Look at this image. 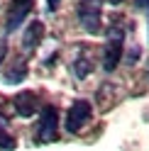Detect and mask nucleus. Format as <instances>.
I'll use <instances>...</instances> for the list:
<instances>
[{"instance_id":"1","label":"nucleus","mask_w":149,"mask_h":151,"mask_svg":"<svg viewBox=\"0 0 149 151\" xmlns=\"http://www.w3.org/2000/svg\"><path fill=\"white\" fill-rule=\"evenodd\" d=\"M122 42H125V32L113 27L108 32V42H105V49H103V68L105 73H113L120 63V56H122Z\"/></svg>"},{"instance_id":"2","label":"nucleus","mask_w":149,"mask_h":151,"mask_svg":"<svg viewBox=\"0 0 149 151\" xmlns=\"http://www.w3.org/2000/svg\"><path fill=\"white\" fill-rule=\"evenodd\" d=\"M56 122H59V112L51 105L42 110L39 124H37V141L39 144H49V141L56 139Z\"/></svg>"},{"instance_id":"3","label":"nucleus","mask_w":149,"mask_h":151,"mask_svg":"<svg viewBox=\"0 0 149 151\" xmlns=\"http://www.w3.org/2000/svg\"><path fill=\"white\" fill-rule=\"evenodd\" d=\"M78 20L83 24V29L90 32V34H98L100 32V3L98 0H83L78 5Z\"/></svg>"},{"instance_id":"4","label":"nucleus","mask_w":149,"mask_h":151,"mask_svg":"<svg viewBox=\"0 0 149 151\" xmlns=\"http://www.w3.org/2000/svg\"><path fill=\"white\" fill-rule=\"evenodd\" d=\"M32 7H34V0H12L5 17V34H12L25 22V17L32 12Z\"/></svg>"},{"instance_id":"5","label":"nucleus","mask_w":149,"mask_h":151,"mask_svg":"<svg viewBox=\"0 0 149 151\" xmlns=\"http://www.w3.org/2000/svg\"><path fill=\"white\" fill-rule=\"evenodd\" d=\"M93 115V107H90V102L88 100H73V105L69 107V117H66V129L71 132H81L83 124L90 119Z\"/></svg>"},{"instance_id":"6","label":"nucleus","mask_w":149,"mask_h":151,"mask_svg":"<svg viewBox=\"0 0 149 151\" xmlns=\"http://www.w3.org/2000/svg\"><path fill=\"white\" fill-rule=\"evenodd\" d=\"M34 105H37V95H34L32 90H20L15 95V110L20 112L22 117L34 115Z\"/></svg>"},{"instance_id":"7","label":"nucleus","mask_w":149,"mask_h":151,"mask_svg":"<svg viewBox=\"0 0 149 151\" xmlns=\"http://www.w3.org/2000/svg\"><path fill=\"white\" fill-rule=\"evenodd\" d=\"M42 37H44V24H42L39 20H34V22L27 24V29H25L22 46H25V49H34V46L42 42Z\"/></svg>"},{"instance_id":"8","label":"nucleus","mask_w":149,"mask_h":151,"mask_svg":"<svg viewBox=\"0 0 149 151\" xmlns=\"http://www.w3.org/2000/svg\"><path fill=\"white\" fill-rule=\"evenodd\" d=\"M25 76H27V66H25V61L20 59V61H15L12 66H10V73H5V83H22L25 81Z\"/></svg>"},{"instance_id":"9","label":"nucleus","mask_w":149,"mask_h":151,"mask_svg":"<svg viewBox=\"0 0 149 151\" xmlns=\"http://www.w3.org/2000/svg\"><path fill=\"white\" fill-rule=\"evenodd\" d=\"M71 71H73V73H76V78H81V81H83V78H86V76H88V73L93 71V63H90V61L86 59V56H83V54H81V56H78V59H76V61H73V66H71Z\"/></svg>"},{"instance_id":"10","label":"nucleus","mask_w":149,"mask_h":151,"mask_svg":"<svg viewBox=\"0 0 149 151\" xmlns=\"http://www.w3.org/2000/svg\"><path fill=\"white\" fill-rule=\"evenodd\" d=\"M17 146V141H15V137H10L7 132L0 127V151H12Z\"/></svg>"},{"instance_id":"11","label":"nucleus","mask_w":149,"mask_h":151,"mask_svg":"<svg viewBox=\"0 0 149 151\" xmlns=\"http://www.w3.org/2000/svg\"><path fill=\"white\" fill-rule=\"evenodd\" d=\"M59 3H61V0H46V7H49V10H56Z\"/></svg>"},{"instance_id":"12","label":"nucleus","mask_w":149,"mask_h":151,"mask_svg":"<svg viewBox=\"0 0 149 151\" xmlns=\"http://www.w3.org/2000/svg\"><path fill=\"white\" fill-rule=\"evenodd\" d=\"M137 59H139V49H132V54H129V59H127V61H129V63H135Z\"/></svg>"},{"instance_id":"13","label":"nucleus","mask_w":149,"mask_h":151,"mask_svg":"<svg viewBox=\"0 0 149 151\" xmlns=\"http://www.w3.org/2000/svg\"><path fill=\"white\" fill-rule=\"evenodd\" d=\"M5 54H7V46H5V42H0V63H3Z\"/></svg>"},{"instance_id":"14","label":"nucleus","mask_w":149,"mask_h":151,"mask_svg":"<svg viewBox=\"0 0 149 151\" xmlns=\"http://www.w3.org/2000/svg\"><path fill=\"white\" fill-rule=\"evenodd\" d=\"M137 7H149V0H135Z\"/></svg>"},{"instance_id":"15","label":"nucleus","mask_w":149,"mask_h":151,"mask_svg":"<svg viewBox=\"0 0 149 151\" xmlns=\"http://www.w3.org/2000/svg\"><path fill=\"white\" fill-rule=\"evenodd\" d=\"M108 3H113V5H120V3H122V0H108Z\"/></svg>"}]
</instances>
